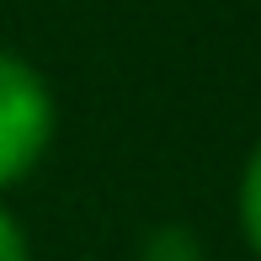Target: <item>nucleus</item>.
<instances>
[{
  "label": "nucleus",
  "mask_w": 261,
  "mask_h": 261,
  "mask_svg": "<svg viewBox=\"0 0 261 261\" xmlns=\"http://www.w3.org/2000/svg\"><path fill=\"white\" fill-rule=\"evenodd\" d=\"M240 229L251 240V251L261 256V144L251 149V160L240 171Z\"/></svg>",
  "instance_id": "f03ea898"
},
{
  "label": "nucleus",
  "mask_w": 261,
  "mask_h": 261,
  "mask_svg": "<svg viewBox=\"0 0 261 261\" xmlns=\"http://www.w3.org/2000/svg\"><path fill=\"white\" fill-rule=\"evenodd\" d=\"M0 261H32L27 234H21V224H16L11 208H0Z\"/></svg>",
  "instance_id": "20e7f679"
},
{
  "label": "nucleus",
  "mask_w": 261,
  "mask_h": 261,
  "mask_svg": "<svg viewBox=\"0 0 261 261\" xmlns=\"http://www.w3.org/2000/svg\"><path fill=\"white\" fill-rule=\"evenodd\" d=\"M144 261H203V240L187 224H160L144 240Z\"/></svg>",
  "instance_id": "7ed1b4c3"
},
{
  "label": "nucleus",
  "mask_w": 261,
  "mask_h": 261,
  "mask_svg": "<svg viewBox=\"0 0 261 261\" xmlns=\"http://www.w3.org/2000/svg\"><path fill=\"white\" fill-rule=\"evenodd\" d=\"M54 139V91L27 59L0 48V192L43 160Z\"/></svg>",
  "instance_id": "f257e3e1"
}]
</instances>
